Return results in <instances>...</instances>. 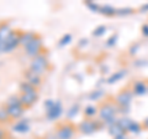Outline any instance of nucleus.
<instances>
[{
  "label": "nucleus",
  "mask_w": 148,
  "mask_h": 139,
  "mask_svg": "<svg viewBox=\"0 0 148 139\" xmlns=\"http://www.w3.org/2000/svg\"><path fill=\"white\" fill-rule=\"evenodd\" d=\"M46 65H47V60L42 55H38L34 58V61L31 63V72H34L35 75H40V73L45 72Z\"/></svg>",
  "instance_id": "f257e3e1"
},
{
  "label": "nucleus",
  "mask_w": 148,
  "mask_h": 139,
  "mask_svg": "<svg viewBox=\"0 0 148 139\" xmlns=\"http://www.w3.org/2000/svg\"><path fill=\"white\" fill-rule=\"evenodd\" d=\"M17 44H20V39L16 38L14 34H9L8 38L5 40H3V42H1V50L3 51H10L14 47H16Z\"/></svg>",
  "instance_id": "f03ea898"
},
{
  "label": "nucleus",
  "mask_w": 148,
  "mask_h": 139,
  "mask_svg": "<svg viewBox=\"0 0 148 139\" xmlns=\"http://www.w3.org/2000/svg\"><path fill=\"white\" fill-rule=\"evenodd\" d=\"M25 47H26V54L29 55V56L36 57L37 54H38V51H40V47H41V39L35 38L29 45H26Z\"/></svg>",
  "instance_id": "7ed1b4c3"
},
{
  "label": "nucleus",
  "mask_w": 148,
  "mask_h": 139,
  "mask_svg": "<svg viewBox=\"0 0 148 139\" xmlns=\"http://www.w3.org/2000/svg\"><path fill=\"white\" fill-rule=\"evenodd\" d=\"M61 113H62V108H61V104L58 103H54V106L52 108H49L48 109V112H47V117L49 118V119H57L59 115H61Z\"/></svg>",
  "instance_id": "20e7f679"
},
{
  "label": "nucleus",
  "mask_w": 148,
  "mask_h": 139,
  "mask_svg": "<svg viewBox=\"0 0 148 139\" xmlns=\"http://www.w3.org/2000/svg\"><path fill=\"white\" fill-rule=\"evenodd\" d=\"M37 98V95H36V92H32V93H24L21 96V104H25V106H31L34 102L36 101Z\"/></svg>",
  "instance_id": "39448f33"
},
{
  "label": "nucleus",
  "mask_w": 148,
  "mask_h": 139,
  "mask_svg": "<svg viewBox=\"0 0 148 139\" xmlns=\"http://www.w3.org/2000/svg\"><path fill=\"white\" fill-rule=\"evenodd\" d=\"M8 113L9 115H11V117H18V115H21L22 112H24V109H22V106L21 104H16V106H11V107H9L8 109Z\"/></svg>",
  "instance_id": "423d86ee"
},
{
  "label": "nucleus",
  "mask_w": 148,
  "mask_h": 139,
  "mask_svg": "<svg viewBox=\"0 0 148 139\" xmlns=\"http://www.w3.org/2000/svg\"><path fill=\"white\" fill-rule=\"evenodd\" d=\"M27 81H29V83H31L32 86H38L41 83V80H40L38 75H35V73L31 72V71L27 73Z\"/></svg>",
  "instance_id": "0eeeda50"
},
{
  "label": "nucleus",
  "mask_w": 148,
  "mask_h": 139,
  "mask_svg": "<svg viewBox=\"0 0 148 139\" xmlns=\"http://www.w3.org/2000/svg\"><path fill=\"white\" fill-rule=\"evenodd\" d=\"M35 39V35L32 34V32H27V34H25V35H22L21 38H20V44H22V45H29L32 40Z\"/></svg>",
  "instance_id": "6e6552de"
},
{
  "label": "nucleus",
  "mask_w": 148,
  "mask_h": 139,
  "mask_svg": "<svg viewBox=\"0 0 148 139\" xmlns=\"http://www.w3.org/2000/svg\"><path fill=\"white\" fill-rule=\"evenodd\" d=\"M58 137L61 138V139H69L72 137V129L69 128V127H66V128H63L59 131L58 133Z\"/></svg>",
  "instance_id": "1a4fd4ad"
},
{
  "label": "nucleus",
  "mask_w": 148,
  "mask_h": 139,
  "mask_svg": "<svg viewBox=\"0 0 148 139\" xmlns=\"http://www.w3.org/2000/svg\"><path fill=\"white\" fill-rule=\"evenodd\" d=\"M20 88H21V91L24 92V93H32V92H35V87L32 86L31 83H29V82L21 83Z\"/></svg>",
  "instance_id": "9d476101"
},
{
  "label": "nucleus",
  "mask_w": 148,
  "mask_h": 139,
  "mask_svg": "<svg viewBox=\"0 0 148 139\" xmlns=\"http://www.w3.org/2000/svg\"><path fill=\"white\" fill-rule=\"evenodd\" d=\"M14 129L17 132H27L29 131V126H27L26 120H22V122H18L17 124L14 126Z\"/></svg>",
  "instance_id": "9b49d317"
},
{
  "label": "nucleus",
  "mask_w": 148,
  "mask_h": 139,
  "mask_svg": "<svg viewBox=\"0 0 148 139\" xmlns=\"http://www.w3.org/2000/svg\"><path fill=\"white\" fill-rule=\"evenodd\" d=\"M8 104H9V107L16 106V104H21V101H20V98H17V97H11V98L8 101Z\"/></svg>",
  "instance_id": "f8f14e48"
},
{
  "label": "nucleus",
  "mask_w": 148,
  "mask_h": 139,
  "mask_svg": "<svg viewBox=\"0 0 148 139\" xmlns=\"http://www.w3.org/2000/svg\"><path fill=\"white\" fill-rule=\"evenodd\" d=\"M71 39H72V36L71 35H66L64 38L61 40V42H59V46H64V45H67L69 41H71Z\"/></svg>",
  "instance_id": "ddd939ff"
},
{
  "label": "nucleus",
  "mask_w": 148,
  "mask_h": 139,
  "mask_svg": "<svg viewBox=\"0 0 148 139\" xmlns=\"http://www.w3.org/2000/svg\"><path fill=\"white\" fill-rule=\"evenodd\" d=\"M8 111H4V109H0V120H4V119H6L8 118Z\"/></svg>",
  "instance_id": "4468645a"
},
{
  "label": "nucleus",
  "mask_w": 148,
  "mask_h": 139,
  "mask_svg": "<svg viewBox=\"0 0 148 139\" xmlns=\"http://www.w3.org/2000/svg\"><path fill=\"white\" fill-rule=\"evenodd\" d=\"M86 111H88V112H86L88 114H91V113H92V108H90V107H89V108H88Z\"/></svg>",
  "instance_id": "2eb2a0df"
},
{
  "label": "nucleus",
  "mask_w": 148,
  "mask_h": 139,
  "mask_svg": "<svg viewBox=\"0 0 148 139\" xmlns=\"http://www.w3.org/2000/svg\"><path fill=\"white\" fill-rule=\"evenodd\" d=\"M1 136H3V133H1V131H0V138H1Z\"/></svg>",
  "instance_id": "dca6fc26"
},
{
  "label": "nucleus",
  "mask_w": 148,
  "mask_h": 139,
  "mask_svg": "<svg viewBox=\"0 0 148 139\" xmlns=\"http://www.w3.org/2000/svg\"><path fill=\"white\" fill-rule=\"evenodd\" d=\"M1 42H3V41H1V40H0V46H1Z\"/></svg>",
  "instance_id": "f3484780"
},
{
  "label": "nucleus",
  "mask_w": 148,
  "mask_h": 139,
  "mask_svg": "<svg viewBox=\"0 0 148 139\" xmlns=\"http://www.w3.org/2000/svg\"><path fill=\"white\" fill-rule=\"evenodd\" d=\"M0 50H1V46H0Z\"/></svg>",
  "instance_id": "a211bd4d"
},
{
  "label": "nucleus",
  "mask_w": 148,
  "mask_h": 139,
  "mask_svg": "<svg viewBox=\"0 0 148 139\" xmlns=\"http://www.w3.org/2000/svg\"><path fill=\"white\" fill-rule=\"evenodd\" d=\"M0 139H1V138H0Z\"/></svg>",
  "instance_id": "6ab92c4d"
}]
</instances>
